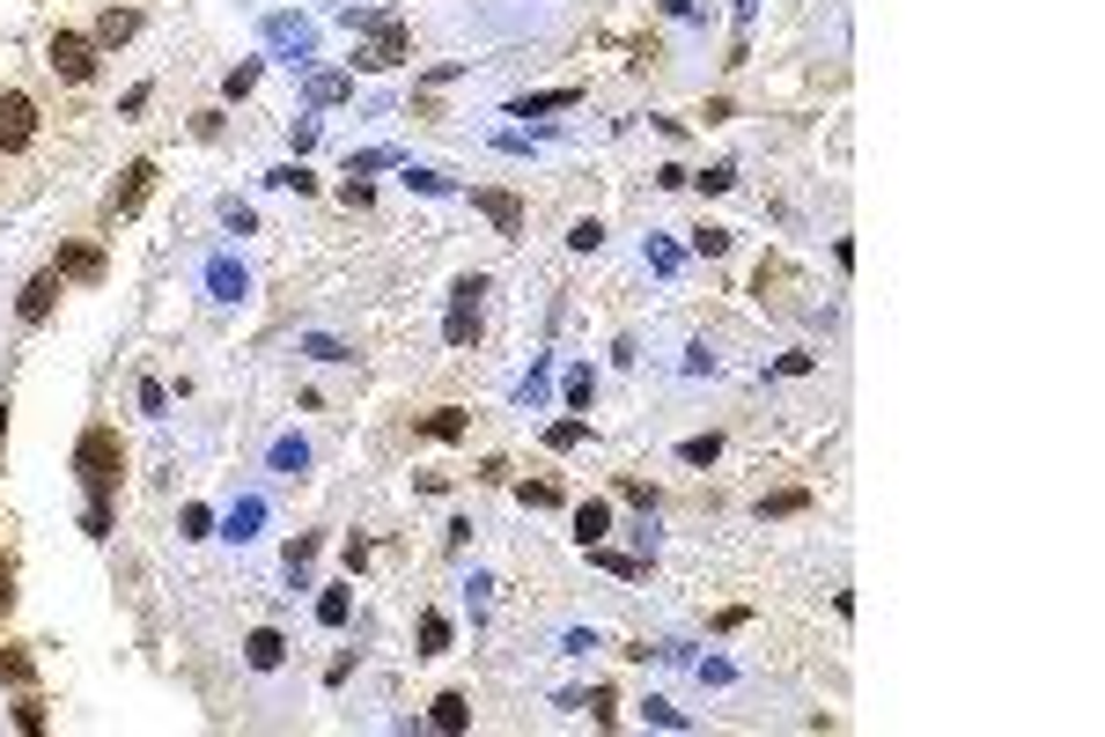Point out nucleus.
Instances as JSON below:
<instances>
[{"mask_svg": "<svg viewBox=\"0 0 1105 737\" xmlns=\"http://www.w3.org/2000/svg\"><path fill=\"white\" fill-rule=\"evenodd\" d=\"M37 141V103L23 89H0V155H23Z\"/></svg>", "mask_w": 1105, "mask_h": 737, "instance_id": "4", "label": "nucleus"}, {"mask_svg": "<svg viewBox=\"0 0 1105 737\" xmlns=\"http://www.w3.org/2000/svg\"><path fill=\"white\" fill-rule=\"evenodd\" d=\"M605 531H612V509H605V502H583V509H575V539L597 546Z\"/></svg>", "mask_w": 1105, "mask_h": 737, "instance_id": "16", "label": "nucleus"}, {"mask_svg": "<svg viewBox=\"0 0 1105 737\" xmlns=\"http://www.w3.org/2000/svg\"><path fill=\"white\" fill-rule=\"evenodd\" d=\"M597 568H612V575H641V561H627V553H605V546H583Z\"/></svg>", "mask_w": 1105, "mask_h": 737, "instance_id": "33", "label": "nucleus"}, {"mask_svg": "<svg viewBox=\"0 0 1105 737\" xmlns=\"http://www.w3.org/2000/svg\"><path fill=\"white\" fill-rule=\"evenodd\" d=\"M340 23H346V30H384L391 15H368V8H340Z\"/></svg>", "mask_w": 1105, "mask_h": 737, "instance_id": "45", "label": "nucleus"}, {"mask_svg": "<svg viewBox=\"0 0 1105 737\" xmlns=\"http://www.w3.org/2000/svg\"><path fill=\"white\" fill-rule=\"evenodd\" d=\"M479 295H487V280H479V273L450 288V318H442V340H450V346H472V340H479Z\"/></svg>", "mask_w": 1105, "mask_h": 737, "instance_id": "3", "label": "nucleus"}, {"mask_svg": "<svg viewBox=\"0 0 1105 737\" xmlns=\"http://www.w3.org/2000/svg\"><path fill=\"white\" fill-rule=\"evenodd\" d=\"M406 185H413V193H428V199L450 193V177H442V170H406Z\"/></svg>", "mask_w": 1105, "mask_h": 737, "instance_id": "35", "label": "nucleus"}, {"mask_svg": "<svg viewBox=\"0 0 1105 737\" xmlns=\"http://www.w3.org/2000/svg\"><path fill=\"white\" fill-rule=\"evenodd\" d=\"M15 730H30V737L45 730V701H37L30 686H23V701H15Z\"/></svg>", "mask_w": 1105, "mask_h": 737, "instance_id": "27", "label": "nucleus"}, {"mask_svg": "<svg viewBox=\"0 0 1105 737\" xmlns=\"http://www.w3.org/2000/svg\"><path fill=\"white\" fill-rule=\"evenodd\" d=\"M804 502H810L804 487H782V494H766V502H760V516H796Z\"/></svg>", "mask_w": 1105, "mask_h": 737, "instance_id": "28", "label": "nucleus"}, {"mask_svg": "<svg viewBox=\"0 0 1105 737\" xmlns=\"http://www.w3.org/2000/svg\"><path fill=\"white\" fill-rule=\"evenodd\" d=\"M310 561H318V539H295L288 546V575H295V583H302V568H310Z\"/></svg>", "mask_w": 1105, "mask_h": 737, "instance_id": "39", "label": "nucleus"}, {"mask_svg": "<svg viewBox=\"0 0 1105 737\" xmlns=\"http://www.w3.org/2000/svg\"><path fill=\"white\" fill-rule=\"evenodd\" d=\"M207 288H214L221 302H236V295H244L251 280H244V266H236V258H214V266H207Z\"/></svg>", "mask_w": 1105, "mask_h": 737, "instance_id": "15", "label": "nucleus"}, {"mask_svg": "<svg viewBox=\"0 0 1105 737\" xmlns=\"http://www.w3.org/2000/svg\"><path fill=\"white\" fill-rule=\"evenodd\" d=\"M442 649H450V619L428 613V619H420V657H442Z\"/></svg>", "mask_w": 1105, "mask_h": 737, "instance_id": "23", "label": "nucleus"}, {"mask_svg": "<svg viewBox=\"0 0 1105 737\" xmlns=\"http://www.w3.org/2000/svg\"><path fill=\"white\" fill-rule=\"evenodd\" d=\"M266 37H273L280 52H295V67H302V59L318 52V30L302 23V15H266Z\"/></svg>", "mask_w": 1105, "mask_h": 737, "instance_id": "7", "label": "nucleus"}, {"mask_svg": "<svg viewBox=\"0 0 1105 737\" xmlns=\"http://www.w3.org/2000/svg\"><path fill=\"white\" fill-rule=\"evenodd\" d=\"M413 59V30L406 23H384L376 37H368L362 52H354V67H368V74H384V67H406Z\"/></svg>", "mask_w": 1105, "mask_h": 737, "instance_id": "5", "label": "nucleus"}, {"mask_svg": "<svg viewBox=\"0 0 1105 737\" xmlns=\"http://www.w3.org/2000/svg\"><path fill=\"white\" fill-rule=\"evenodd\" d=\"M589 392H597V376H589V369H567V406H575V414L589 406Z\"/></svg>", "mask_w": 1105, "mask_h": 737, "instance_id": "30", "label": "nucleus"}, {"mask_svg": "<svg viewBox=\"0 0 1105 737\" xmlns=\"http://www.w3.org/2000/svg\"><path fill=\"white\" fill-rule=\"evenodd\" d=\"M266 185H280V193H318V177L302 170V163H280V170H273Z\"/></svg>", "mask_w": 1105, "mask_h": 737, "instance_id": "25", "label": "nucleus"}, {"mask_svg": "<svg viewBox=\"0 0 1105 737\" xmlns=\"http://www.w3.org/2000/svg\"><path fill=\"white\" fill-rule=\"evenodd\" d=\"M244 663L251 671H280V663H288V641L273 635V627H258V635L244 641Z\"/></svg>", "mask_w": 1105, "mask_h": 737, "instance_id": "12", "label": "nucleus"}, {"mask_svg": "<svg viewBox=\"0 0 1105 737\" xmlns=\"http://www.w3.org/2000/svg\"><path fill=\"white\" fill-rule=\"evenodd\" d=\"M221 221H229V229H236V237H251V229H258V215H251L244 199H221Z\"/></svg>", "mask_w": 1105, "mask_h": 737, "instance_id": "31", "label": "nucleus"}, {"mask_svg": "<svg viewBox=\"0 0 1105 737\" xmlns=\"http://www.w3.org/2000/svg\"><path fill=\"white\" fill-rule=\"evenodd\" d=\"M641 708H649V723H663V730H686V715L671 708V701H641Z\"/></svg>", "mask_w": 1105, "mask_h": 737, "instance_id": "42", "label": "nucleus"}, {"mask_svg": "<svg viewBox=\"0 0 1105 737\" xmlns=\"http://www.w3.org/2000/svg\"><path fill=\"white\" fill-rule=\"evenodd\" d=\"M428 723H435V730H450V737L472 730V701H465V693H442L435 708H428Z\"/></svg>", "mask_w": 1105, "mask_h": 737, "instance_id": "13", "label": "nucleus"}, {"mask_svg": "<svg viewBox=\"0 0 1105 737\" xmlns=\"http://www.w3.org/2000/svg\"><path fill=\"white\" fill-rule=\"evenodd\" d=\"M693 251H700V258H722V251H730V229H715V221L693 229Z\"/></svg>", "mask_w": 1105, "mask_h": 737, "instance_id": "29", "label": "nucleus"}, {"mask_svg": "<svg viewBox=\"0 0 1105 737\" xmlns=\"http://www.w3.org/2000/svg\"><path fill=\"white\" fill-rule=\"evenodd\" d=\"M346 97H354L346 74H310V103H346Z\"/></svg>", "mask_w": 1105, "mask_h": 737, "instance_id": "20", "label": "nucleus"}, {"mask_svg": "<svg viewBox=\"0 0 1105 737\" xmlns=\"http://www.w3.org/2000/svg\"><path fill=\"white\" fill-rule=\"evenodd\" d=\"M163 406H170V392H163L155 376H141V414H163Z\"/></svg>", "mask_w": 1105, "mask_h": 737, "instance_id": "43", "label": "nucleus"}, {"mask_svg": "<svg viewBox=\"0 0 1105 737\" xmlns=\"http://www.w3.org/2000/svg\"><path fill=\"white\" fill-rule=\"evenodd\" d=\"M516 502H523V509H561V487H553V480H523Z\"/></svg>", "mask_w": 1105, "mask_h": 737, "instance_id": "21", "label": "nucleus"}, {"mask_svg": "<svg viewBox=\"0 0 1105 737\" xmlns=\"http://www.w3.org/2000/svg\"><path fill=\"white\" fill-rule=\"evenodd\" d=\"M384 163H398L391 147H362V155H346V170H384Z\"/></svg>", "mask_w": 1105, "mask_h": 737, "instance_id": "40", "label": "nucleus"}, {"mask_svg": "<svg viewBox=\"0 0 1105 737\" xmlns=\"http://www.w3.org/2000/svg\"><path fill=\"white\" fill-rule=\"evenodd\" d=\"M567 244H575V251H597V244H605V229H597V221H575V229H567Z\"/></svg>", "mask_w": 1105, "mask_h": 737, "instance_id": "41", "label": "nucleus"}, {"mask_svg": "<svg viewBox=\"0 0 1105 737\" xmlns=\"http://www.w3.org/2000/svg\"><path fill=\"white\" fill-rule=\"evenodd\" d=\"M45 59H52L59 81H89V74H97V37H81V30H52Z\"/></svg>", "mask_w": 1105, "mask_h": 737, "instance_id": "2", "label": "nucleus"}, {"mask_svg": "<svg viewBox=\"0 0 1105 737\" xmlns=\"http://www.w3.org/2000/svg\"><path fill=\"white\" fill-rule=\"evenodd\" d=\"M8 605H15V561L0 553V613H8Z\"/></svg>", "mask_w": 1105, "mask_h": 737, "instance_id": "46", "label": "nucleus"}, {"mask_svg": "<svg viewBox=\"0 0 1105 737\" xmlns=\"http://www.w3.org/2000/svg\"><path fill=\"white\" fill-rule=\"evenodd\" d=\"M0 442H8V406H0Z\"/></svg>", "mask_w": 1105, "mask_h": 737, "instance_id": "47", "label": "nucleus"}, {"mask_svg": "<svg viewBox=\"0 0 1105 737\" xmlns=\"http://www.w3.org/2000/svg\"><path fill=\"white\" fill-rule=\"evenodd\" d=\"M619 494H627L634 509H656V487H649V480H619Z\"/></svg>", "mask_w": 1105, "mask_h": 737, "instance_id": "44", "label": "nucleus"}, {"mask_svg": "<svg viewBox=\"0 0 1105 737\" xmlns=\"http://www.w3.org/2000/svg\"><path fill=\"white\" fill-rule=\"evenodd\" d=\"M583 436H589V420H553V428H545V450H575Z\"/></svg>", "mask_w": 1105, "mask_h": 737, "instance_id": "26", "label": "nucleus"}, {"mask_svg": "<svg viewBox=\"0 0 1105 737\" xmlns=\"http://www.w3.org/2000/svg\"><path fill=\"white\" fill-rule=\"evenodd\" d=\"M251 89H258V67H236L229 81H221V97H229V103H236V97H251Z\"/></svg>", "mask_w": 1105, "mask_h": 737, "instance_id": "36", "label": "nucleus"}, {"mask_svg": "<svg viewBox=\"0 0 1105 737\" xmlns=\"http://www.w3.org/2000/svg\"><path fill=\"white\" fill-rule=\"evenodd\" d=\"M81 531H89V539H111V502H89V516H81Z\"/></svg>", "mask_w": 1105, "mask_h": 737, "instance_id": "37", "label": "nucleus"}, {"mask_svg": "<svg viewBox=\"0 0 1105 737\" xmlns=\"http://www.w3.org/2000/svg\"><path fill=\"white\" fill-rule=\"evenodd\" d=\"M302 465H310V442H302V436L273 442V472H302Z\"/></svg>", "mask_w": 1105, "mask_h": 737, "instance_id": "19", "label": "nucleus"}, {"mask_svg": "<svg viewBox=\"0 0 1105 737\" xmlns=\"http://www.w3.org/2000/svg\"><path fill=\"white\" fill-rule=\"evenodd\" d=\"M185 539H214V509H199V502H192V509H185Z\"/></svg>", "mask_w": 1105, "mask_h": 737, "instance_id": "38", "label": "nucleus"}, {"mask_svg": "<svg viewBox=\"0 0 1105 737\" xmlns=\"http://www.w3.org/2000/svg\"><path fill=\"white\" fill-rule=\"evenodd\" d=\"M52 273H59V280H103L111 266H103L97 244H59V266H52Z\"/></svg>", "mask_w": 1105, "mask_h": 737, "instance_id": "10", "label": "nucleus"}, {"mask_svg": "<svg viewBox=\"0 0 1105 737\" xmlns=\"http://www.w3.org/2000/svg\"><path fill=\"white\" fill-rule=\"evenodd\" d=\"M0 679L8 686H37V657L30 649H0Z\"/></svg>", "mask_w": 1105, "mask_h": 737, "instance_id": "18", "label": "nucleus"}, {"mask_svg": "<svg viewBox=\"0 0 1105 737\" xmlns=\"http://www.w3.org/2000/svg\"><path fill=\"white\" fill-rule=\"evenodd\" d=\"M583 103V89H539V97H516L509 119H545V111H575Z\"/></svg>", "mask_w": 1105, "mask_h": 737, "instance_id": "11", "label": "nucleus"}, {"mask_svg": "<svg viewBox=\"0 0 1105 737\" xmlns=\"http://www.w3.org/2000/svg\"><path fill=\"white\" fill-rule=\"evenodd\" d=\"M258 516H266V502H258V494H251V502H236V509H229V539H251V531H258Z\"/></svg>", "mask_w": 1105, "mask_h": 737, "instance_id": "22", "label": "nucleus"}, {"mask_svg": "<svg viewBox=\"0 0 1105 737\" xmlns=\"http://www.w3.org/2000/svg\"><path fill=\"white\" fill-rule=\"evenodd\" d=\"M678 458H686V465H715V458H722V436H686Z\"/></svg>", "mask_w": 1105, "mask_h": 737, "instance_id": "24", "label": "nucleus"}, {"mask_svg": "<svg viewBox=\"0 0 1105 737\" xmlns=\"http://www.w3.org/2000/svg\"><path fill=\"white\" fill-rule=\"evenodd\" d=\"M318 619H324V627H346V590H324V597H318Z\"/></svg>", "mask_w": 1105, "mask_h": 737, "instance_id": "34", "label": "nucleus"}, {"mask_svg": "<svg viewBox=\"0 0 1105 737\" xmlns=\"http://www.w3.org/2000/svg\"><path fill=\"white\" fill-rule=\"evenodd\" d=\"M147 193H155V163H125V177L111 185L103 207H111V221H125V215H141V207H147Z\"/></svg>", "mask_w": 1105, "mask_h": 737, "instance_id": "6", "label": "nucleus"}, {"mask_svg": "<svg viewBox=\"0 0 1105 737\" xmlns=\"http://www.w3.org/2000/svg\"><path fill=\"white\" fill-rule=\"evenodd\" d=\"M420 436L457 442V436H465V414H457V406H435V414H420Z\"/></svg>", "mask_w": 1105, "mask_h": 737, "instance_id": "17", "label": "nucleus"}, {"mask_svg": "<svg viewBox=\"0 0 1105 737\" xmlns=\"http://www.w3.org/2000/svg\"><path fill=\"white\" fill-rule=\"evenodd\" d=\"M686 185H700V193H730V185H737V170H730V163H715V170L686 177Z\"/></svg>", "mask_w": 1105, "mask_h": 737, "instance_id": "32", "label": "nucleus"}, {"mask_svg": "<svg viewBox=\"0 0 1105 737\" xmlns=\"http://www.w3.org/2000/svg\"><path fill=\"white\" fill-rule=\"evenodd\" d=\"M52 302H59V273H37V280L15 295V318H23V324H45V318H52Z\"/></svg>", "mask_w": 1105, "mask_h": 737, "instance_id": "8", "label": "nucleus"}, {"mask_svg": "<svg viewBox=\"0 0 1105 737\" xmlns=\"http://www.w3.org/2000/svg\"><path fill=\"white\" fill-rule=\"evenodd\" d=\"M74 480L89 487V502H111L125 480V442L119 428H89V436L74 442Z\"/></svg>", "mask_w": 1105, "mask_h": 737, "instance_id": "1", "label": "nucleus"}, {"mask_svg": "<svg viewBox=\"0 0 1105 737\" xmlns=\"http://www.w3.org/2000/svg\"><path fill=\"white\" fill-rule=\"evenodd\" d=\"M472 207H479L501 237H523V199H516V193H472Z\"/></svg>", "mask_w": 1105, "mask_h": 737, "instance_id": "9", "label": "nucleus"}, {"mask_svg": "<svg viewBox=\"0 0 1105 737\" xmlns=\"http://www.w3.org/2000/svg\"><path fill=\"white\" fill-rule=\"evenodd\" d=\"M133 30H141V15H133V8H103V15H97V45H125Z\"/></svg>", "mask_w": 1105, "mask_h": 737, "instance_id": "14", "label": "nucleus"}]
</instances>
